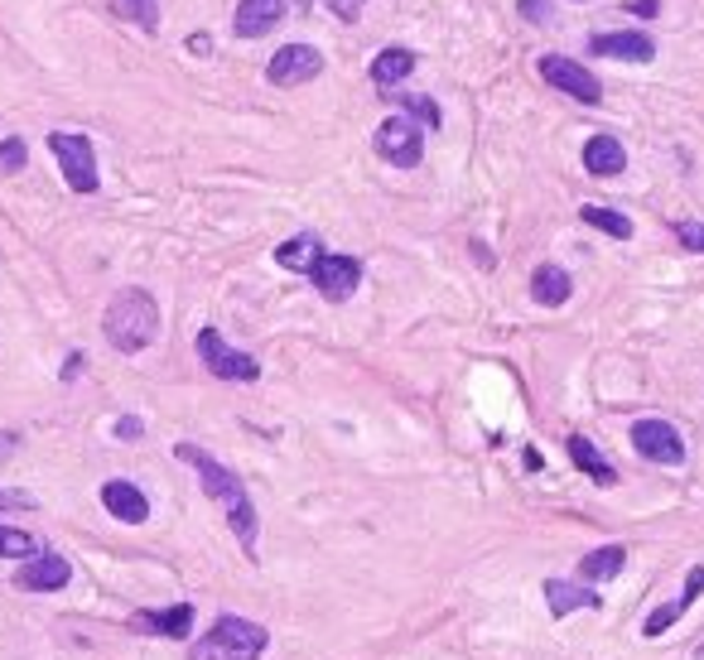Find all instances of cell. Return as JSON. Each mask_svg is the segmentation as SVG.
Returning <instances> with one entry per match:
<instances>
[{
    "mask_svg": "<svg viewBox=\"0 0 704 660\" xmlns=\"http://www.w3.org/2000/svg\"><path fill=\"white\" fill-rule=\"evenodd\" d=\"M555 10H551V0H521V20H535V25H545Z\"/></svg>",
    "mask_w": 704,
    "mask_h": 660,
    "instance_id": "obj_31",
    "label": "cell"
},
{
    "mask_svg": "<svg viewBox=\"0 0 704 660\" xmlns=\"http://www.w3.org/2000/svg\"><path fill=\"white\" fill-rule=\"evenodd\" d=\"M589 49H594L598 59H622V63H652L656 59V39L637 35V29H622V35H594Z\"/></svg>",
    "mask_w": 704,
    "mask_h": 660,
    "instance_id": "obj_16",
    "label": "cell"
},
{
    "mask_svg": "<svg viewBox=\"0 0 704 660\" xmlns=\"http://www.w3.org/2000/svg\"><path fill=\"white\" fill-rule=\"evenodd\" d=\"M0 507H10V511H35V497H29V491H0Z\"/></svg>",
    "mask_w": 704,
    "mask_h": 660,
    "instance_id": "obj_32",
    "label": "cell"
},
{
    "mask_svg": "<svg viewBox=\"0 0 704 660\" xmlns=\"http://www.w3.org/2000/svg\"><path fill=\"white\" fill-rule=\"evenodd\" d=\"M188 53H212V39L208 35H194V39H188Z\"/></svg>",
    "mask_w": 704,
    "mask_h": 660,
    "instance_id": "obj_36",
    "label": "cell"
},
{
    "mask_svg": "<svg viewBox=\"0 0 704 660\" xmlns=\"http://www.w3.org/2000/svg\"><path fill=\"white\" fill-rule=\"evenodd\" d=\"M541 77L551 87H560V92H569L575 102H584V107H598L603 102V83L594 73L584 69V63H575V59H565V53H541Z\"/></svg>",
    "mask_w": 704,
    "mask_h": 660,
    "instance_id": "obj_7",
    "label": "cell"
},
{
    "mask_svg": "<svg viewBox=\"0 0 704 660\" xmlns=\"http://www.w3.org/2000/svg\"><path fill=\"white\" fill-rule=\"evenodd\" d=\"M545 608H551V618H569V612H579V608H589V612H598L603 608V598L594 588L579 578V584H569V578H545Z\"/></svg>",
    "mask_w": 704,
    "mask_h": 660,
    "instance_id": "obj_14",
    "label": "cell"
},
{
    "mask_svg": "<svg viewBox=\"0 0 704 660\" xmlns=\"http://www.w3.org/2000/svg\"><path fill=\"white\" fill-rule=\"evenodd\" d=\"M569 295H575V279H569V271H560V265H535V275H531V299H535V304L560 309Z\"/></svg>",
    "mask_w": 704,
    "mask_h": 660,
    "instance_id": "obj_19",
    "label": "cell"
},
{
    "mask_svg": "<svg viewBox=\"0 0 704 660\" xmlns=\"http://www.w3.org/2000/svg\"><path fill=\"white\" fill-rule=\"evenodd\" d=\"M319 73H323V59H319V49H309V43H285V49H275V59L265 63V77H271L275 87L314 83Z\"/></svg>",
    "mask_w": 704,
    "mask_h": 660,
    "instance_id": "obj_10",
    "label": "cell"
},
{
    "mask_svg": "<svg viewBox=\"0 0 704 660\" xmlns=\"http://www.w3.org/2000/svg\"><path fill=\"white\" fill-rule=\"evenodd\" d=\"M281 20H285V0H242L232 29H237L242 39H261V35H271Z\"/></svg>",
    "mask_w": 704,
    "mask_h": 660,
    "instance_id": "obj_17",
    "label": "cell"
},
{
    "mask_svg": "<svg viewBox=\"0 0 704 660\" xmlns=\"http://www.w3.org/2000/svg\"><path fill=\"white\" fill-rule=\"evenodd\" d=\"M39 555V540L29 531H15V525L0 521V559H29Z\"/></svg>",
    "mask_w": 704,
    "mask_h": 660,
    "instance_id": "obj_26",
    "label": "cell"
},
{
    "mask_svg": "<svg viewBox=\"0 0 704 660\" xmlns=\"http://www.w3.org/2000/svg\"><path fill=\"white\" fill-rule=\"evenodd\" d=\"M271 632L251 618H218L198 642H188V660H261Z\"/></svg>",
    "mask_w": 704,
    "mask_h": 660,
    "instance_id": "obj_3",
    "label": "cell"
},
{
    "mask_svg": "<svg viewBox=\"0 0 704 660\" xmlns=\"http://www.w3.org/2000/svg\"><path fill=\"white\" fill-rule=\"evenodd\" d=\"M198 357H203L208 376H218V382H256V376H261V362L237 348H227L218 328H198Z\"/></svg>",
    "mask_w": 704,
    "mask_h": 660,
    "instance_id": "obj_6",
    "label": "cell"
},
{
    "mask_svg": "<svg viewBox=\"0 0 704 660\" xmlns=\"http://www.w3.org/2000/svg\"><path fill=\"white\" fill-rule=\"evenodd\" d=\"M319 256H323V246H319L314 232H299V237H289L285 246H275V261H281L285 271H299V275L314 271Z\"/></svg>",
    "mask_w": 704,
    "mask_h": 660,
    "instance_id": "obj_21",
    "label": "cell"
},
{
    "mask_svg": "<svg viewBox=\"0 0 704 660\" xmlns=\"http://www.w3.org/2000/svg\"><path fill=\"white\" fill-rule=\"evenodd\" d=\"M102 333L116 352H145L160 338V304L150 289H121L102 313Z\"/></svg>",
    "mask_w": 704,
    "mask_h": 660,
    "instance_id": "obj_2",
    "label": "cell"
},
{
    "mask_svg": "<svg viewBox=\"0 0 704 660\" xmlns=\"http://www.w3.org/2000/svg\"><path fill=\"white\" fill-rule=\"evenodd\" d=\"M579 222H589V227L608 232V237H618V241H628V237H632V222L622 217V212L598 208V203H584V208H579Z\"/></svg>",
    "mask_w": 704,
    "mask_h": 660,
    "instance_id": "obj_24",
    "label": "cell"
},
{
    "mask_svg": "<svg viewBox=\"0 0 704 660\" xmlns=\"http://www.w3.org/2000/svg\"><path fill=\"white\" fill-rule=\"evenodd\" d=\"M145 434V424L136 415H126V420H116V439H140Z\"/></svg>",
    "mask_w": 704,
    "mask_h": 660,
    "instance_id": "obj_33",
    "label": "cell"
},
{
    "mask_svg": "<svg viewBox=\"0 0 704 660\" xmlns=\"http://www.w3.org/2000/svg\"><path fill=\"white\" fill-rule=\"evenodd\" d=\"M410 73H416V53L410 49H382L376 53V63H372V83L376 87H400Z\"/></svg>",
    "mask_w": 704,
    "mask_h": 660,
    "instance_id": "obj_22",
    "label": "cell"
},
{
    "mask_svg": "<svg viewBox=\"0 0 704 660\" xmlns=\"http://www.w3.org/2000/svg\"><path fill=\"white\" fill-rule=\"evenodd\" d=\"M584 170L594 178H613L628 170V150H622L618 136H589L584 140Z\"/></svg>",
    "mask_w": 704,
    "mask_h": 660,
    "instance_id": "obj_18",
    "label": "cell"
},
{
    "mask_svg": "<svg viewBox=\"0 0 704 660\" xmlns=\"http://www.w3.org/2000/svg\"><path fill=\"white\" fill-rule=\"evenodd\" d=\"M400 107H406V116H416L420 121V126H440V107H434L430 102V97H406V102H400Z\"/></svg>",
    "mask_w": 704,
    "mask_h": 660,
    "instance_id": "obj_27",
    "label": "cell"
},
{
    "mask_svg": "<svg viewBox=\"0 0 704 660\" xmlns=\"http://www.w3.org/2000/svg\"><path fill=\"white\" fill-rule=\"evenodd\" d=\"M309 275H314V289L329 299V304H343V299H353V289L362 285V261H357V256H329L323 251Z\"/></svg>",
    "mask_w": 704,
    "mask_h": 660,
    "instance_id": "obj_9",
    "label": "cell"
},
{
    "mask_svg": "<svg viewBox=\"0 0 704 660\" xmlns=\"http://www.w3.org/2000/svg\"><path fill=\"white\" fill-rule=\"evenodd\" d=\"M376 154L396 170H416L424 160V136H420V121L416 116H386L376 126Z\"/></svg>",
    "mask_w": 704,
    "mask_h": 660,
    "instance_id": "obj_5",
    "label": "cell"
},
{
    "mask_svg": "<svg viewBox=\"0 0 704 660\" xmlns=\"http://www.w3.org/2000/svg\"><path fill=\"white\" fill-rule=\"evenodd\" d=\"M49 150L59 154L63 178H69L73 194H97V188H102V174H97V154H92V140H87V136H69V130H53V136H49Z\"/></svg>",
    "mask_w": 704,
    "mask_h": 660,
    "instance_id": "obj_4",
    "label": "cell"
},
{
    "mask_svg": "<svg viewBox=\"0 0 704 660\" xmlns=\"http://www.w3.org/2000/svg\"><path fill=\"white\" fill-rule=\"evenodd\" d=\"M87 366V357L83 352H69V362H63V382H77V372Z\"/></svg>",
    "mask_w": 704,
    "mask_h": 660,
    "instance_id": "obj_35",
    "label": "cell"
},
{
    "mask_svg": "<svg viewBox=\"0 0 704 660\" xmlns=\"http://www.w3.org/2000/svg\"><path fill=\"white\" fill-rule=\"evenodd\" d=\"M111 10H116L121 20H136L140 29H160V0H111Z\"/></svg>",
    "mask_w": 704,
    "mask_h": 660,
    "instance_id": "obj_25",
    "label": "cell"
},
{
    "mask_svg": "<svg viewBox=\"0 0 704 660\" xmlns=\"http://www.w3.org/2000/svg\"><path fill=\"white\" fill-rule=\"evenodd\" d=\"M25 160H29L25 140H0V170H5V174H20V170H25Z\"/></svg>",
    "mask_w": 704,
    "mask_h": 660,
    "instance_id": "obj_28",
    "label": "cell"
},
{
    "mask_svg": "<svg viewBox=\"0 0 704 660\" xmlns=\"http://www.w3.org/2000/svg\"><path fill=\"white\" fill-rule=\"evenodd\" d=\"M700 593H704V564H695V569H690V574H686V588H680V598H676V602H666V608H656L652 618L642 622V636H652V642H656V636H662V632H670V626H676V622L686 618L690 608H695V598H700Z\"/></svg>",
    "mask_w": 704,
    "mask_h": 660,
    "instance_id": "obj_13",
    "label": "cell"
},
{
    "mask_svg": "<svg viewBox=\"0 0 704 660\" xmlns=\"http://www.w3.org/2000/svg\"><path fill=\"white\" fill-rule=\"evenodd\" d=\"M323 5H329L333 15L343 20V25H353V20H357V15H362V10H367V0H323Z\"/></svg>",
    "mask_w": 704,
    "mask_h": 660,
    "instance_id": "obj_30",
    "label": "cell"
},
{
    "mask_svg": "<svg viewBox=\"0 0 704 660\" xmlns=\"http://www.w3.org/2000/svg\"><path fill=\"white\" fill-rule=\"evenodd\" d=\"M131 632H136V636H174V642H188V636H194V602H174L170 612H136V618H131Z\"/></svg>",
    "mask_w": 704,
    "mask_h": 660,
    "instance_id": "obj_12",
    "label": "cell"
},
{
    "mask_svg": "<svg viewBox=\"0 0 704 660\" xmlns=\"http://www.w3.org/2000/svg\"><path fill=\"white\" fill-rule=\"evenodd\" d=\"M102 507L116 521H126V525H145V521H150V501H145V491L136 483H126V477H111V483H102Z\"/></svg>",
    "mask_w": 704,
    "mask_h": 660,
    "instance_id": "obj_15",
    "label": "cell"
},
{
    "mask_svg": "<svg viewBox=\"0 0 704 660\" xmlns=\"http://www.w3.org/2000/svg\"><path fill=\"white\" fill-rule=\"evenodd\" d=\"M632 449L646 458V463H662V468H680L686 463V439L670 420H637L632 424Z\"/></svg>",
    "mask_w": 704,
    "mask_h": 660,
    "instance_id": "obj_8",
    "label": "cell"
},
{
    "mask_svg": "<svg viewBox=\"0 0 704 660\" xmlns=\"http://www.w3.org/2000/svg\"><path fill=\"white\" fill-rule=\"evenodd\" d=\"M628 10L632 15H642V20H656L662 15V0H628Z\"/></svg>",
    "mask_w": 704,
    "mask_h": 660,
    "instance_id": "obj_34",
    "label": "cell"
},
{
    "mask_svg": "<svg viewBox=\"0 0 704 660\" xmlns=\"http://www.w3.org/2000/svg\"><path fill=\"white\" fill-rule=\"evenodd\" d=\"M73 584V564L63 555H29L15 574V588L25 593H53V588H69Z\"/></svg>",
    "mask_w": 704,
    "mask_h": 660,
    "instance_id": "obj_11",
    "label": "cell"
},
{
    "mask_svg": "<svg viewBox=\"0 0 704 660\" xmlns=\"http://www.w3.org/2000/svg\"><path fill=\"white\" fill-rule=\"evenodd\" d=\"M676 237L686 251H704V222H676Z\"/></svg>",
    "mask_w": 704,
    "mask_h": 660,
    "instance_id": "obj_29",
    "label": "cell"
},
{
    "mask_svg": "<svg viewBox=\"0 0 704 660\" xmlns=\"http://www.w3.org/2000/svg\"><path fill=\"white\" fill-rule=\"evenodd\" d=\"M174 453L184 458L188 468H194L198 483H203V491H208L212 501H218L222 511H227V525H232V535L242 540V550L256 555V525H261V521H256V507H251L247 487H242V477L232 473V468H222L212 453H203L198 444H188V439L174 444Z\"/></svg>",
    "mask_w": 704,
    "mask_h": 660,
    "instance_id": "obj_1",
    "label": "cell"
},
{
    "mask_svg": "<svg viewBox=\"0 0 704 660\" xmlns=\"http://www.w3.org/2000/svg\"><path fill=\"white\" fill-rule=\"evenodd\" d=\"M622 564H628V550H622V545H598V550H589L579 559V578H584V584H608V578L622 574Z\"/></svg>",
    "mask_w": 704,
    "mask_h": 660,
    "instance_id": "obj_20",
    "label": "cell"
},
{
    "mask_svg": "<svg viewBox=\"0 0 704 660\" xmlns=\"http://www.w3.org/2000/svg\"><path fill=\"white\" fill-rule=\"evenodd\" d=\"M569 458H575V463L584 468V473L594 477L598 487H613V483H618V473H613V463H603L598 449L584 439V434H569Z\"/></svg>",
    "mask_w": 704,
    "mask_h": 660,
    "instance_id": "obj_23",
    "label": "cell"
}]
</instances>
